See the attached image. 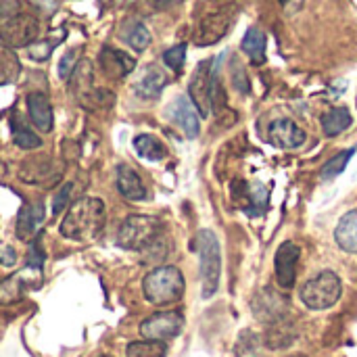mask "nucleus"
<instances>
[{"label": "nucleus", "mask_w": 357, "mask_h": 357, "mask_svg": "<svg viewBox=\"0 0 357 357\" xmlns=\"http://www.w3.org/2000/svg\"><path fill=\"white\" fill-rule=\"evenodd\" d=\"M195 249L201 257V282H203V299H209L220 289L222 276V249L220 241L211 230H201L195 241Z\"/></svg>", "instance_id": "nucleus-5"}, {"label": "nucleus", "mask_w": 357, "mask_h": 357, "mask_svg": "<svg viewBox=\"0 0 357 357\" xmlns=\"http://www.w3.org/2000/svg\"><path fill=\"white\" fill-rule=\"evenodd\" d=\"M134 149L142 159H149V161H161L167 155V149L163 146V142L157 140L155 136H149V134L136 136L134 138Z\"/></svg>", "instance_id": "nucleus-27"}, {"label": "nucleus", "mask_w": 357, "mask_h": 357, "mask_svg": "<svg viewBox=\"0 0 357 357\" xmlns=\"http://www.w3.org/2000/svg\"><path fill=\"white\" fill-rule=\"evenodd\" d=\"M167 84V75L159 67H149L136 84V94L142 98H157Z\"/></svg>", "instance_id": "nucleus-24"}, {"label": "nucleus", "mask_w": 357, "mask_h": 357, "mask_svg": "<svg viewBox=\"0 0 357 357\" xmlns=\"http://www.w3.org/2000/svg\"><path fill=\"white\" fill-rule=\"evenodd\" d=\"M351 157H354V149H349V151H343V153L335 155L331 161H326V163H324L320 178H322L324 182H328V180L337 178L339 174H343V172H345V167H347V163L351 161Z\"/></svg>", "instance_id": "nucleus-31"}, {"label": "nucleus", "mask_w": 357, "mask_h": 357, "mask_svg": "<svg viewBox=\"0 0 357 357\" xmlns=\"http://www.w3.org/2000/svg\"><path fill=\"white\" fill-rule=\"evenodd\" d=\"M253 316L266 324L278 322L289 316V299L284 295H280L278 291L264 289L253 299Z\"/></svg>", "instance_id": "nucleus-10"}, {"label": "nucleus", "mask_w": 357, "mask_h": 357, "mask_svg": "<svg viewBox=\"0 0 357 357\" xmlns=\"http://www.w3.org/2000/svg\"><path fill=\"white\" fill-rule=\"evenodd\" d=\"M44 218H46L44 203H27V205H23L19 209V213H17V226H15L17 238L23 241V243L33 241L38 236V230L44 224Z\"/></svg>", "instance_id": "nucleus-12"}, {"label": "nucleus", "mask_w": 357, "mask_h": 357, "mask_svg": "<svg viewBox=\"0 0 357 357\" xmlns=\"http://www.w3.org/2000/svg\"><path fill=\"white\" fill-rule=\"evenodd\" d=\"M303 2H305V0H280L282 8H284L287 13H297V10L303 6Z\"/></svg>", "instance_id": "nucleus-39"}, {"label": "nucleus", "mask_w": 357, "mask_h": 357, "mask_svg": "<svg viewBox=\"0 0 357 357\" xmlns=\"http://www.w3.org/2000/svg\"><path fill=\"white\" fill-rule=\"evenodd\" d=\"M67 82L77 105L88 111H105V109H111V105L115 102L113 92L94 86V69L88 59L77 61Z\"/></svg>", "instance_id": "nucleus-3"}, {"label": "nucleus", "mask_w": 357, "mask_h": 357, "mask_svg": "<svg viewBox=\"0 0 357 357\" xmlns=\"http://www.w3.org/2000/svg\"><path fill=\"white\" fill-rule=\"evenodd\" d=\"M182 0H149V4L153 6V8H157V10H167V8H172V6H176V4H180Z\"/></svg>", "instance_id": "nucleus-38"}, {"label": "nucleus", "mask_w": 357, "mask_h": 357, "mask_svg": "<svg viewBox=\"0 0 357 357\" xmlns=\"http://www.w3.org/2000/svg\"><path fill=\"white\" fill-rule=\"evenodd\" d=\"M169 117L176 121V126L182 128V132L188 136V138H197L199 132H201V121H199V111L197 107L192 105V100L188 96H178L169 109H167Z\"/></svg>", "instance_id": "nucleus-13"}, {"label": "nucleus", "mask_w": 357, "mask_h": 357, "mask_svg": "<svg viewBox=\"0 0 357 357\" xmlns=\"http://www.w3.org/2000/svg\"><path fill=\"white\" fill-rule=\"evenodd\" d=\"M25 274H13L0 282V305H13L17 303L25 293Z\"/></svg>", "instance_id": "nucleus-28"}, {"label": "nucleus", "mask_w": 357, "mask_h": 357, "mask_svg": "<svg viewBox=\"0 0 357 357\" xmlns=\"http://www.w3.org/2000/svg\"><path fill=\"white\" fill-rule=\"evenodd\" d=\"M40 19L25 0H0V40L10 48H23L38 40Z\"/></svg>", "instance_id": "nucleus-1"}, {"label": "nucleus", "mask_w": 357, "mask_h": 357, "mask_svg": "<svg viewBox=\"0 0 357 357\" xmlns=\"http://www.w3.org/2000/svg\"><path fill=\"white\" fill-rule=\"evenodd\" d=\"M335 241L345 253L357 255V209L347 211L339 220L337 230H335Z\"/></svg>", "instance_id": "nucleus-21"}, {"label": "nucleus", "mask_w": 357, "mask_h": 357, "mask_svg": "<svg viewBox=\"0 0 357 357\" xmlns=\"http://www.w3.org/2000/svg\"><path fill=\"white\" fill-rule=\"evenodd\" d=\"M121 36H123V40H126L134 50H138V52H142V50L151 44V33H149V29H146L142 23H138V21L128 23V25L123 27Z\"/></svg>", "instance_id": "nucleus-30"}, {"label": "nucleus", "mask_w": 357, "mask_h": 357, "mask_svg": "<svg viewBox=\"0 0 357 357\" xmlns=\"http://www.w3.org/2000/svg\"><path fill=\"white\" fill-rule=\"evenodd\" d=\"M27 111H29L31 123L40 132L52 130V107H50V100L44 92H29L27 94Z\"/></svg>", "instance_id": "nucleus-18"}, {"label": "nucleus", "mask_w": 357, "mask_h": 357, "mask_svg": "<svg viewBox=\"0 0 357 357\" xmlns=\"http://www.w3.org/2000/svg\"><path fill=\"white\" fill-rule=\"evenodd\" d=\"M266 46H268V38H266V33L259 27H249L245 38H243V42H241L243 52L255 65H261L266 61Z\"/></svg>", "instance_id": "nucleus-23"}, {"label": "nucleus", "mask_w": 357, "mask_h": 357, "mask_svg": "<svg viewBox=\"0 0 357 357\" xmlns=\"http://www.w3.org/2000/svg\"><path fill=\"white\" fill-rule=\"evenodd\" d=\"M71 192H73V184H71V182H67V184L56 192V197H54V201H52V213H54V215H59V213L69 205Z\"/></svg>", "instance_id": "nucleus-36"}, {"label": "nucleus", "mask_w": 357, "mask_h": 357, "mask_svg": "<svg viewBox=\"0 0 357 357\" xmlns=\"http://www.w3.org/2000/svg\"><path fill=\"white\" fill-rule=\"evenodd\" d=\"M291 357H307V356H303V354H297V356H291Z\"/></svg>", "instance_id": "nucleus-40"}, {"label": "nucleus", "mask_w": 357, "mask_h": 357, "mask_svg": "<svg viewBox=\"0 0 357 357\" xmlns=\"http://www.w3.org/2000/svg\"><path fill=\"white\" fill-rule=\"evenodd\" d=\"M77 50L73 48V50H69L63 59H61V63H59V75L63 77V79H69V75H71V71L75 69V65H77Z\"/></svg>", "instance_id": "nucleus-37"}, {"label": "nucleus", "mask_w": 357, "mask_h": 357, "mask_svg": "<svg viewBox=\"0 0 357 357\" xmlns=\"http://www.w3.org/2000/svg\"><path fill=\"white\" fill-rule=\"evenodd\" d=\"M184 328V318L178 312H159L149 316L140 324V335L151 341H169L176 339Z\"/></svg>", "instance_id": "nucleus-8"}, {"label": "nucleus", "mask_w": 357, "mask_h": 357, "mask_svg": "<svg viewBox=\"0 0 357 357\" xmlns=\"http://www.w3.org/2000/svg\"><path fill=\"white\" fill-rule=\"evenodd\" d=\"M117 190L128 201H144L146 199L144 182L128 165H119V169H117Z\"/></svg>", "instance_id": "nucleus-19"}, {"label": "nucleus", "mask_w": 357, "mask_h": 357, "mask_svg": "<svg viewBox=\"0 0 357 357\" xmlns=\"http://www.w3.org/2000/svg\"><path fill=\"white\" fill-rule=\"evenodd\" d=\"M59 176V169L54 167L52 159L48 157H31L23 161L19 169V178L25 184H48Z\"/></svg>", "instance_id": "nucleus-17"}, {"label": "nucleus", "mask_w": 357, "mask_h": 357, "mask_svg": "<svg viewBox=\"0 0 357 357\" xmlns=\"http://www.w3.org/2000/svg\"><path fill=\"white\" fill-rule=\"evenodd\" d=\"M10 130H13V142L19 149L33 151V149H40L42 146V138L29 128V123L25 121V117L19 111H15L10 115Z\"/></svg>", "instance_id": "nucleus-22"}, {"label": "nucleus", "mask_w": 357, "mask_h": 357, "mask_svg": "<svg viewBox=\"0 0 357 357\" xmlns=\"http://www.w3.org/2000/svg\"><path fill=\"white\" fill-rule=\"evenodd\" d=\"M268 138L278 149H297L305 142V132L291 119H276L270 126Z\"/></svg>", "instance_id": "nucleus-16"}, {"label": "nucleus", "mask_w": 357, "mask_h": 357, "mask_svg": "<svg viewBox=\"0 0 357 357\" xmlns=\"http://www.w3.org/2000/svg\"><path fill=\"white\" fill-rule=\"evenodd\" d=\"M56 42L59 40H52V42H33L31 46H29V56L31 59H36V61H46L48 56H50V52H52V48L56 46Z\"/></svg>", "instance_id": "nucleus-35"}, {"label": "nucleus", "mask_w": 357, "mask_h": 357, "mask_svg": "<svg viewBox=\"0 0 357 357\" xmlns=\"http://www.w3.org/2000/svg\"><path fill=\"white\" fill-rule=\"evenodd\" d=\"M42 236H36L31 241V249H29V257H27V268L31 270H40L44 264V249H42Z\"/></svg>", "instance_id": "nucleus-34"}, {"label": "nucleus", "mask_w": 357, "mask_h": 357, "mask_svg": "<svg viewBox=\"0 0 357 357\" xmlns=\"http://www.w3.org/2000/svg\"><path fill=\"white\" fill-rule=\"evenodd\" d=\"M211 67H213V61H201L190 77V84H188V96L201 117H207L211 113V98H209Z\"/></svg>", "instance_id": "nucleus-9"}, {"label": "nucleus", "mask_w": 357, "mask_h": 357, "mask_svg": "<svg viewBox=\"0 0 357 357\" xmlns=\"http://www.w3.org/2000/svg\"><path fill=\"white\" fill-rule=\"evenodd\" d=\"M126 356L128 357H165L167 356V347L163 341H151V339H144V341H134L128 345L126 349Z\"/></svg>", "instance_id": "nucleus-29"}, {"label": "nucleus", "mask_w": 357, "mask_h": 357, "mask_svg": "<svg viewBox=\"0 0 357 357\" xmlns=\"http://www.w3.org/2000/svg\"><path fill=\"white\" fill-rule=\"evenodd\" d=\"M140 253H142V261H146V264H159V261H163V259L167 257V253H169L167 238L159 234V236L153 238Z\"/></svg>", "instance_id": "nucleus-32"}, {"label": "nucleus", "mask_w": 357, "mask_h": 357, "mask_svg": "<svg viewBox=\"0 0 357 357\" xmlns=\"http://www.w3.org/2000/svg\"><path fill=\"white\" fill-rule=\"evenodd\" d=\"M351 123H354V117H351L347 107H335V109H331V111H326L322 115V130L331 138L343 134L345 130H349Z\"/></svg>", "instance_id": "nucleus-25"}, {"label": "nucleus", "mask_w": 357, "mask_h": 357, "mask_svg": "<svg viewBox=\"0 0 357 357\" xmlns=\"http://www.w3.org/2000/svg\"><path fill=\"white\" fill-rule=\"evenodd\" d=\"M98 63H100V69L105 71V75L111 79H121L128 73H132L136 67V61L130 54H126L123 50H115L111 46H105L100 50Z\"/></svg>", "instance_id": "nucleus-15"}, {"label": "nucleus", "mask_w": 357, "mask_h": 357, "mask_svg": "<svg viewBox=\"0 0 357 357\" xmlns=\"http://www.w3.org/2000/svg\"><path fill=\"white\" fill-rule=\"evenodd\" d=\"M341 293H343L341 278L335 272L324 270L301 287L299 297L305 307L314 312H324V310H331L341 299Z\"/></svg>", "instance_id": "nucleus-6"}, {"label": "nucleus", "mask_w": 357, "mask_h": 357, "mask_svg": "<svg viewBox=\"0 0 357 357\" xmlns=\"http://www.w3.org/2000/svg\"><path fill=\"white\" fill-rule=\"evenodd\" d=\"M161 234V222L151 215H130L117 232V245L128 251H142Z\"/></svg>", "instance_id": "nucleus-7"}, {"label": "nucleus", "mask_w": 357, "mask_h": 357, "mask_svg": "<svg viewBox=\"0 0 357 357\" xmlns=\"http://www.w3.org/2000/svg\"><path fill=\"white\" fill-rule=\"evenodd\" d=\"M184 276L176 266H159L142 280L144 299L153 305H172L184 295Z\"/></svg>", "instance_id": "nucleus-4"}, {"label": "nucleus", "mask_w": 357, "mask_h": 357, "mask_svg": "<svg viewBox=\"0 0 357 357\" xmlns=\"http://www.w3.org/2000/svg\"><path fill=\"white\" fill-rule=\"evenodd\" d=\"M21 75V61L8 44L0 42V86L17 82Z\"/></svg>", "instance_id": "nucleus-26"}, {"label": "nucleus", "mask_w": 357, "mask_h": 357, "mask_svg": "<svg viewBox=\"0 0 357 357\" xmlns=\"http://www.w3.org/2000/svg\"><path fill=\"white\" fill-rule=\"evenodd\" d=\"M163 61L169 69L180 71L184 67V61H186V44H176L172 48H167L163 52Z\"/></svg>", "instance_id": "nucleus-33"}, {"label": "nucleus", "mask_w": 357, "mask_h": 357, "mask_svg": "<svg viewBox=\"0 0 357 357\" xmlns=\"http://www.w3.org/2000/svg\"><path fill=\"white\" fill-rule=\"evenodd\" d=\"M105 203L94 197H84L75 201L61 222V234L69 241L86 243L100 234L105 226Z\"/></svg>", "instance_id": "nucleus-2"}, {"label": "nucleus", "mask_w": 357, "mask_h": 357, "mask_svg": "<svg viewBox=\"0 0 357 357\" xmlns=\"http://www.w3.org/2000/svg\"><path fill=\"white\" fill-rule=\"evenodd\" d=\"M230 25H232V17H230L228 13H224V10L211 13V15H207V17L199 23V29H197V33H195V42H197L199 46L215 44V42H220V40L228 33Z\"/></svg>", "instance_id": "nucleus-14"}, {"label": "nucleus", "mask_w": 357, "mask_h": 357, "mask_svg": "<svg viewBox=\"0 0 357 357\" xmlns=\"http://www.w3.org/2000/svg\"><path fill=\"white\" fill-rule=\"evenodd\" d=\"M299 247L291 241H284L274 257V270H276V282L280 289H293L297 278V264H299Z\"/></svg>", "instance_id": "nucleus-11"}, {"label": "nucleus", "mask_w": 357, "mask_h": 357, "mask_svg": "<svg viewBox=\"0 0 357 357\" xmlns=\"http://www.w3.org/2000/svg\"><path fill=\"white\" fill-rule=\"evenodd\" d=\"M297 341V328L295 324L287 318L272 322L268 333H266V347L268 349H287Z\"/></svg>", "instance_id": "nucleus-20"}]
</instances>
